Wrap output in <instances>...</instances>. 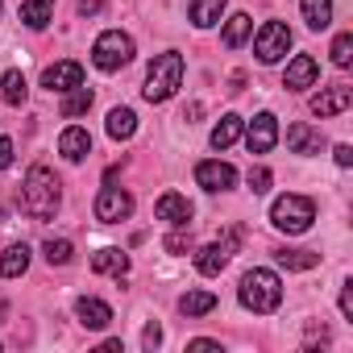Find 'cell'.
<instances>
[{"label": "cell", "instance_id": "obj_1", "mask_svg": "<svg viewBox=\"0 0 353 353\" xmlns=\"http://www.w3.org/2000/svg\"><path fill=\"white\" fill-rule=\"evenodd\" d=\"M59 179L50 166H30L26 183H21V212L34 216V221H50L59 212Z\"/></svg>", "mask_w": 353, "mask_h": 353}, {"label": "cell", "instance_id": "obj_2", "mask_svg": "<svg viewBox=\"0 0 353 353\" xmlns=\"http://www.w3.org/2000/svg\"><path fill=\"white\" fill-rule=\"evenodd\" d=\"M237 295H241V303H245L250 312L270 316V312L283 303V283H279V274H274V270H245V274H241Z\"/></svg>", "mask_w": 353, "mask_h": 353}, {"label": "cell", "instance_id": "obj_3", "mask_svg": "<svg viewBox=\"0 0 353 353\" xmlns=\"http://www.w3.org/2000/svg\"><path fill=\"white\" fill-rule=\"evenodd\" d=\"M179 83H183V54L166 50V54H158V59L150 63L141 96H145L150 104H162V100H170L174 92H179Z\"/></svg>", "mask_w": 353, "mask_h": 353}, {"label": "cell", "instance_id": "obj_4", "mask_svg": "<svg viewBox=\"0 0 353 353\" xmlns=\"http://www.w3.org/2000/svg\"><path fill=\"white\" fill-rule=\"evenodd\" d=\"M312 221H316V204H312L307 196H279L274 208H270V225H274L279 233H291V237L307 233Z\"/></svg>", "mask_w": 353, "mask_h": 353}, {"label": "cell", "instance_id": "obj_5", "mask_svg": "<svg viewBox=\"0 0 353 353\" xmlns=\"http://www.w3.org/2000/svg\"><path fill=\"white\" fill-rule=\"evenodd\" d=\"M129 59H133V38L121 34V30H108V34H100L92 42V63L100 71H121Z\"/></svg>", "mask_w": 353, "mask_h": 353}, {"label": "cell", "instance_id": "obj_6", "mask_svg": "<svg viewBox=\"0 0 353 353\" xmlns=\"http://www.w3.org/2000/svg\"><path fill=\"white\" fill-rule=\"evenodd\" d=\"M287 50H291V30H287L283 21H266V26L258 30V38H254V54H258V63L274 67Z\"/></svg>", "mask_w": 353, "mask_h": 353}, {"label": "cell", "instance_id": "obj_7", "mask_svg": "<svg viewBox=\"0 0 353 353\" xmlns=\"http://www.w3.org/2000/svg\"><path fill=\"white\" fill-rule=\"evenodd\" d=\"M129 216H133V196H129V192L104 188V192L96 196V221H100V225H121V221H129Z\"/></svg>", "mask_w": 353, "mask_h": 353}, {"label": "cell", "instance_id": "obj_8", "mask_svg": "<svg viewBox=\"0 0 353 353\" xmlns=\"http://www.w3.org/2000/svg\"><path fill=\"white\" fill-rule=\"evenodd\" d=\"M274 141H279V121H274V112H258V117L250 121V129H245L250 154H266V150H274Z\"/></svg>", "mask_w": 353, "mask_h": 353}, {"label": "cell", "instance_id": "obj_9", "mask_svg": "<svg viewBox=\"0 0 353 353\" xmlns=\"http://www.w3.org/2000/svg\"><path fill=\"white\" fill-rule=\"evenodd\" d=\"M196 183H200L204 192H229V188L237 183V170H233L229 162H200V166H196Z\"/></svg>", "mask_w": 353, "mask_h": 353}, {"label": "cell", "instance_id": "obj_10", "mask_svg": "<svg viewBox=\"0 0 353 353\" xmlns=\"http://www.w3.org/2000/svg\"><path fill=\"white\" fill-rule=\"evenodd\" d=\"M349 104H353V92H349L345 83L320 88V92L312 96V112H316V117H336V112H345Z\"/></svg>", "mask_w": 353, "mask_h": 353}, {"label": "cell", "instance_id": "obj_11", "mask_svg": "<svg viewBox=\"0 0 353 353\" xmlns=\"http://www.w3.org/2000/svg\"><path fill=\"white\" fill-rule=\"evenodd\" d=\"M192 200L188 196H179V192H166V196H158V204H154V216L158 221H166V225H188L192 221Z\"/></svg>", "mask_w": 353, "mask_h": 353}, {"label": "cell", "instance_id": "obj_12", "mask_svg": "<svg viewBox=\"0 0 353 353\" xmlns=\"http://www.w3.org/2000/svg\"><path fill=\"white\" fill-rule=\"evenodd\" d=\"M316 75H320L316 59H312V54H295V59L287 63L283 88H287V92H303V88H312V83H316Z\"/></svg>", "mask_w": 353, "mask_h": 353}, {"label": "cell", "instance_id": "obj_13", "mask_svg": "<svg viewBox=\"0 0 353 353\" xmlns=\"http://www.w3.org/2000/svg\"><path fill=\"white\" fill-rule=\"evenodd\" d=\"M79 83H83V67L71 63V59L42 71V88H50V92H71V88H79Z\"/></svg>", "mask_w": 353, "mask_h": 353}, {"label": "cell", "instance_id": "obj_14", "mask_svg": "<svg viewBox=\"0 0 353 353\" xmlns=\"http://www.w3.org/2000/svg\"><path fill=\"white\" fill-rule=\"evenodd\" d=\"M287 150H291V154H320V150H324V133L312 129L307 121H295V125L287 129Z\"/></svg>", "mask_w": 353, "mask_h": 353}, {"label": "cell", "instance_id": "obj_15", "mask_svg": "<svg viewBox=\"0 0 353 353\" xmlns=\"http://www.w3.org/2000/svg\"><path fill=\"white\" fill-rule=\"evenodd\" d=\"M75 316H79L83 328H108V324H112V307H108L104 299H96V295L75 299Z\"/></svg>", "mask_w": 353, "mask_h": 353}, {"label": "cell", "instance_id": "obj_16", "mask_svg": "<svg viewBox=\"0 0 353 353\" xmlns=\"http://www.w3.org/2000/svg\"><path fill=\"white\" fill-rule=\"evenodd\" d=\"M59 154H63L67 162H83V158L92 154V133L79 129V125L63 129V137H59Z\"/></svg>", "mask_w": 353, "mask_h": 353}, {"label": "cell", "instance_id": "obj_17", "mask_svg": "<svg viewBox=\"0 0 353 353\" xmlns=\"http://www.w3.org/2000/svg\"><path fill=\"white\" fill-rule=\"evenodd\" d=\"M229 258H233V250H229L225 241H212V245H204V250H200V258H196V270H200L204 279H216V274L229 266Z\"/></svg>", "mask_w": 353, "mask_h": 353}, {"label": "cell", "instance_id": "obj_18", "mask_svg": "<svg viewBox=\"0 0 353 353\" xmlns=\"http://www.w3.org/2000/svg\"><path fill=\"white\" fill-rule=\"evenodd\" d=\"M188 13H192V26H196V30H208V26L221 21L225 0H188Z\"/></svg>", "mask_w": 353, "mask_h": 353}, {"label": "cell", "instance_id": "obj_19", "mask_svg": "<svg viewBox=\"0 0 353 353\" xmlns=\"http://www.w3.org/2000/svg\"><path fill=\"white\" fill-rule=\"evenodd\" d=\"M92 270H96V274H117V279H121V274L129 270V254L117 250V245H108V250H100V254L92 258Z\"/></svg>", "mask_w": 353, "mask_h": 353}, {"label": "cell", "instance_id": "obj_20", "mask_svg": "<svg viewBox=\"0 0 353 353\" xmlns=\"http://www.w3.org/2000/svg\"><path fill=\"white\" fill-rule=\"evenodd\" d=\"M26 266H30V245L26 241H17L0 254V279H17V274H26Z\"/></svg>", "mask_w": 353, "mask_h": 353}, {"label": "cell", "instance_id": "obj_21", "mask_svg": "<svg viewBox=\"0 0 353 353\" xmlns=\"http://www.w3.org/2000/svg\"><path fill=\"white\" fill-rule=\"evenodd\" d=\"M54 17V0H21V21L30 30H46Z\"/></svg>", "mask_w": 353, "mask_h": 353}, {"label": "cell", "instance_id": "obj_22", "mask_svg": "<svg viewBox=\"0 0 353 353\" xmlns=\"http://www.w3.org/2000/svg\"><path fill=\"white\" fill-rule=\"evenodd\" d=\"M133 133H137L133 108H112V112H108V137H112V141H129Z\"/></svg>", "mask_w": 353, "mask_h": 353}, {"label": "cell", "instance_id": "obj_23", "mask_svg": "<svg viewBox=\"0 0 353 353\" xmlns=\"http://www.w3.org/2000/svg\"><path fill=\"white\" fill-rule=\"evenodd\" d=\"M274 262L279 266H287V270H316L320 266V254H312V250H274Z\"/></svg>", "mask_w": 353, "mask_h": 353}, {"label": "cell", "instance_id": "obj_24", "mask_svg": "<svg viewBox=\"0 0 353 353\" xmlns=\"http://www.w3.org/2000/svg\"><path fill=\"white\" fill-rule=\"evenodd\" d=\"M303 21L307 30H328L332 26V0H303Z\"/></svg>", "mask_w": 353, "mask_h": 353}, {"label": "cell", "instance_id": "obj_25", "mask_svg": "<svg viewBox=\"0 0 353 353\" xmlns=\"http://www.w3.org/2000/svg\"><path fill=\"white\" fill-rule=\"evenodd\" d=\"M26 96H30V88H26L21 71H5V75H0V100H5V104H26Z\"/></svg>", "mask_w": 353, "mask_h": 353}, {"label": "cell", "instance_id": "obj_26", "mask_svg": "<svg viewBox=\"0 0 353 353\" xmlns=\"http://www.w3.org/2000/svg\"><path fill=\"white\" fill-rule=\"evenodd\" d=\"M237 137H241V117L229 112V117H221V125L212 129V150H229Z\"/></svg>", "mask_w": 353, "mask_h": 353}, {"label": "cell", "instance_id": "obj_27", "mask_svg": "<svg viewBox=\"0 0 353 353\" xmlns=\"http://www.w3.org/2000/svg\"><path fill=\"white\" fill-rule=\"evenodd\" d=\"M216 307V295L212 291H188L183 299H179V312L183 316H208Z\"/></svg>", "mask_w": 353, "mask_h": 353}, {"label": "cell", "instance_id": "obj_28", "mask_svg": "<svg viewBox=\"0 0 353 353\" xmlns=\"http://www.w3.org/2000/svg\"><path fill=\"white\" fill-rule=\"evenodd\" d=\"M250 30H254L250 13H233V17H229V26H225V46H229V50H237V46L250 38Z\"/></svg>", "mask_w": 353, "mask_h": 353}, {"label": "cell", "instance_id": "obj_29", "mask_svg": "<svg viewBox=\"0 0 353 353\" xmlns=\"http://www.w3.org/2000/svg\"><path fill=\"white\" fill-rule=\"evenodd\" d=\"M92 100H96V96H92V88H83V83H79V88H71V92L63 96V117H83V112L92 108Z\"/></svg>", "mask_w": 353, "mask_h": 353}, {"label": "cell", "instance_id": "obj_30", "mask_svg": "<svg viewBox=\"0 0 353 353\" xmlns=\"http://www.w3.org/2000/svg\"><path fill=\"white\" fill-rule=\"evenodd\" d=\"M42 254H46V262H50V266H67V262L75 258V245H71L67 237H59V241L50 237V241L42 245Z\"/></svg>", "mask_w": 353, "mask_h": 353}, {"label": "cell", "instance_id": "obj_31", "mask_svg": "<svg viewBox=\"0 0 353 353\" xmlns=\"http://www.w3.org/2000/svg\"><path fill=\"white\" fill-rule=\"evenodd\" d=\"M162 245H166V254H188V250H192V233H188V225H174V233H170Z\"/></svg>", "mask_w": 353, "mask_h": 353}, {"label": "cell", "instance_id": "obj_32", "mask_svg": "<svg viewBox=\"0 0 353 353\" xmlns=\"http://www.w3.org/2000/svg\"><path fill=\"white\" fill-rule=\"evenodd\" d=\"M245 183H250V192H254V196H266V192H270V183H274V174H270L266 166H250V179H245Z\"/></svg>", "mask_w": 353, "mask_h": 353}, {"label": "cell", "instance_id": "obj_33", "mask_svg": "<svg viewBox=\"0 0 353 353\" xmlns=\"http://www.w3.org/2000/svg\"><path fill=\"white\" fill-rule=\"evenodd\" d=\"M328 54H332V63H336V67H349V63H353V34H341V38L332 42V50H328Z\"/></svg>", "mask_w": 353, "mask_h": 353}, {"label": "cell", "instance_id": "obj_34", "mask_svg": "<svg viewBox=\"0 0 353 353\" xmlns=\"http://www.w3.org/2000/svg\"><path fill=\"white\" fill-rule=\"evenodd\" d=\"M341 316L353 320V279H345V287H341Z\"/></svg>", "mask_w": 353, "mask_h": 353}, {"label": "cell", "instance_id": "obj_35", "mask_svg": "<svg viewBox=\"0 0 353 353\" xmlns=\"http://www.w3.org/2000/svg\"><path fill=\"white\" fill-rule=\"evenodd\" d=\"M141 345L154 353V349L162 345V328H158V324H145V332H141Z\"/></svg>", "mask_w": 353, "mask_h": 353}, {"label": "cell", "instance_id": "obj_36", "mask_svg": "<svg viewBox=\"0 0 353 353\" xmlns=\"http://www.w3.org/2000/svg\"><path fill=\"white\" fill-rule=\"evenodd\" d=\"M332 158H336V166H353V145H336Z\"/></svg>", "mask_w": 353, "mask_h": 353}, {"label": "cell", "instance_id": "obj_37", "mask_svg": "<svg viewBox=\"0 0 353 353\" xmlns=\"http://www.w3.org/2000/svg\"><path fill=\"white\" fill-rule=\"evenodd\" d=\"M104 9V0H79V17H96Z\"/></svg>", "mask_w": 353, "mask_h": 353}, {"label": "cell", "instance_id": "obj_38", "mask_svg": "<svg viewBox=\"0 0 353 353\" xmlns=\"http://www.w3.org/2000/svg\"><path fill=\"white\" fill-rule=\"evenodd\" d=\"M9 162H13V141H9V137H0V170H5Z\"/></svg>", "mask_w": 353, "mask_h": 353}, {"label": "cell", "instance_id": "obj_39", "mask_svg": "<svg viewBox=\"0 0 353 353\" xmlns=\"http://www.w3.org/2000/svg\"><path fill=\"white\" fill-rule=\"evenodd\" d=\"M241 88H245V71H233V75H229V88H225V92H229V96H237Z\"/></svg>", "mask_w": 353, "mask_h": 353}, {"label": "cell", "instance_id": "obj_40", "mask_svg": "<svg viewBox=\"0 0 353 353\" xmlns=\"http://www.w3.org/2000/svg\"><path fill=\"white\" fill-rule=\"evenodd\" d=\"M316 345H328V332H324V324L307 332V349H316Z\"/></svg>", "mask_w": 353, "mask_h": 353}, {"label": "cell", "instance_id": "obj_41", "mask_svg": "<svg viewBox=\"0 0 353 353\" xmlns=\"http://www.w3.org/2000/svg\"><path fill=\"white\" fill-rule=\"evenodd\" d=\"M188 349H221V341H208V336H200V341H188Z\"/></svg>", "mask_w": 353, "mask_h": 353}, {"label": "cell", "instance_id": "obj_42", "mask_svg": "<svg viewBox=\"0 0 353 353\" xmlns=\"http://www.w3.org/2000/svg\"><path fill=\"white\" fill-rule=\"evenodd\" d=\"M5 316H9V303H5V299H0V324H5Z\"/></svg>", "mask_w": 353, "mask_h": 353}, {"label": "cell", "instance_id": "obj_43", "mask_svg": "<svg viewBox=\"0 0 353 353\" xmlns=\"http://www.w3.org/2000/svg\"><path fill=\"white\" fill-rule=\"evenodd\" d=\"M5 221H9V212H5V204H0V225H5Z\"/></svg>", "mask_w": 353, "mask_h": 353}]
</instances>
